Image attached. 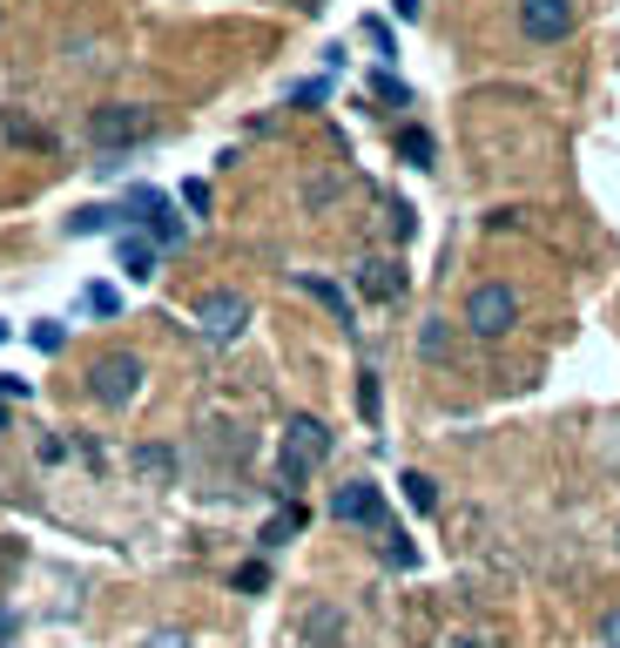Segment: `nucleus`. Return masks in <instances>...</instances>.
I'll return each instance as SVG.
<instances>
[{"mask_svg":"<svg viewBox=\"0 0 620 648\" xmlns=\"http://www.w3.org/2000/svg\"><path fill=\"white\" fill-rule=\"evenodd\" d=\"M324 453H331V426L311 419V413H297V419L284 426V453H277V494L297 500V486L324 466Z\"/></svg>","mask_w":620,"mask_h":648,"instance_id":"nucleus-1","label":"nucleus"},{"mask_svg":"<svg viewBox=\"0 0 620 648\" xmlns=\"http://www.w3.org/2000/svg\"><path fill=\"white\" fill-rule=\"evenodd\" d=\"M512 21H519V34L533 48H560L573 34V21H580V0H519Z\"/></svg>","mask_w":620,"mask_h":648,"instance_id":"nucleus-2","label":"nucleus"},{"mask_svg":"<svg viewBox=\"0 0 620 648\" xmlns=\"http://www.w3.org/2000/svg\"><path fill=\"white\" fill-rule=\"evenodd\" d=\"M466 324H472L479 338H506L512 324H519V291H512V284H472Z\"/></svg>","mask_w":620,"mask_h":648,"instance_id":"nucleus-3","label":"nucleus"},{"mask_svg":"<svg viewBox=\"0 0 620 648\" xmlns=\"http://www.w3.org/2000/svg\"><path fill=\"white\" fill-rule=\"evenodd\" d=\"M331 514H337L344 527H372V534H392L385 494H378L372 479H350V486H337V494H331Z\"/></svg>","mask_w":620,"mask_h":648,"instance_id":"nucleus-4","label":"nucleus"},{"mask_svg":"<svg viewBox=\"0 0 620 648\" xmlns=\"http://www.w3.org/2000/svg\"><path fill=\"white\" fill-rule=\"evenodd\" d=\"M149 135H155V115H149V109H135V102L95 109V142H102L109 155H122V149H135V142H149Z\"/></svg>","mask_w":620,"mask_h":648,"instance_id":"nucleus-5","label":"nucleus"},{"mask_svg":"<svg viewBox=\"0 0 620 648\" xmlns=\"http://www.w3.org/2000/svg\"><path fill=\"white\" fill-rule=\"evenodd\" d=\"M88 385H95L102 405H129V398L142 392V358H135V352H115V358H102L95 372H88Z\"/></svg>","mask_w":620,"mask_h":648,"instance_id":"nucleus-6","label":"nucleus"},{"mask_svg":"<svg viewBox=\"0 0 620 648\" xmlns=\"http://www.w3.org/2000/svg\"><path fill=\"white\" fill-rule=\"evenodd\" d=\"M135 223H149V243L155 251H175V243H183V223L169 216V203H162V190H129V203H122Z\"/></svg>","mask_w":620,"mask_h":648,"instance_id":"nucleus-7","label":"nucleus"},{"mask_svg":"<svg viewBox=\"0 0 620 648\" xmlns=\"http://www.w3.org/2000/svg\"><path fill=\"white\" fill-rule=\"evenodd\" d=\"M196 317H203V332L223 345V338H236L243 324H250V297H243V291H210V297L196 304Z\"/></svg>","mask_w":620,"mask_h":648,"instance_id":"nucleus-8","label":"nucleus"},{"mask_svg":"<svg viewBox=\"0 0 620 648\" xmlns=\"http://www.w3.org/2000/svg\"><path fill=\"white\" fill-rule=\"evenodd\" d=\"M358 284H365V297L392 304V297L405 291V271H398V264H365V271H358Z\"/></svg>","mask_w":620,"mask_h":648,"instance_id":"nucleus-9","label":"nucleus"},{"mask_svg":"<svg viewBox=\"0 0 620 648\" xmlns=\"http://www.w3.org/2000/svg\"><path fill=\"white\" fill-rule=\"evenodd\" d=\"M115 257H122V271H129L135 284L155 277V243H149V236H122V251H115Z\"/></svg>","mask_w":620,"mask_h":648,"instance_id":"nucleus-10","label":"nucleus"},{"mask_svg":"<svg viewBox=\"0 0 620 648\" xmlns=\"http://www.w3.org/2000/svg\"><path fill=\"white\" fill-rule=\"evenodd\" d=\"M297 284H304V291H311V297H317V304H324V311L337 317V324H350V297H344V291H337L331 277H297Z\"/></svg>","mask_w":620,"mask_h":648,"instance_id":"nucleus-11","label":"nucleus"},{"mask_svg":"<svg viewBox=\"0 0 620 648\" xmlns=\"http://www.w3.org/2000/svg\"><path fill=\"white\" fill-rule=\"evenodd\" d=\"M115 223H129V210H122V203H115V210L102 203V210H81L68 230H74V236H95V230H115Z\"/></svg>","mask_w":620,"mask_h":648,"instance_id":"nucleus-12","label":"nucleus"},{"mask_svg":"<svg viewBox=\"0 0 620 648\" xmlns=\"http://www.w3.org/2000/svg\"><path fill=\"white\" fill-rule=\"evenodd\" d=\"M297 534H304V507L291 500V507H284L271 527H263V547H284V540H297Z\"/></svg>","mask_w":620,"mask_h":648,"instance_id":"nucleus-13","label":"nucleus"},{"mask_svg":"<svg viewBox=\"0 0 620 648\" xmlns=\"http://www.w3.org/2000/svg\"><path fill=\"white\" fill-rule=\"evenodd\" d=\"M398 155L418 162V170H431V135H425L418 122H405V129H398Z\"/></svg>","mask_w":620,"mask_h":648,"instance_id":"nucleus-14","label":"nucleus"},{"mask_svg":"<svg viewBox=\"0 0 620 648\" xmlns=\"http://www.w3.org/2000/svg\"><path fill=\"white\" fill-rule=\"evenodd\" d=\"M405 500H411L418 514H431V507H438V486H431V473H405Z\"/></svg>","mask_w":620,"mask_h":648,"instance_id":"nucleus-15","label":"nucleus"},{"mask_svg":"<svg viewBox=\"0 0 620 648\" xmlns=\"http://www.w3.org/2000/svg\"><path fill=\"white\" fill-rule=\"evenodd\" d=\"M372 89H378V102H398V109L411 102V89H405V81H398L392 68H378V74H372Z\"/></svg>","mask_w":620,"mask_h":648,"instance_id":"nucleus-16","label":"nucleus"},{"mask_svg":"<svg viewBox=\"0 0 620 648\" xmlns=\"http://www.w3.org/2000/svg\"><path fill=\"white\" fill-rule=\"evenodd\" d=\"M385 560H392V567H418V547L392 527V534H385Z\"/></svg>","mask_w":620,"mask_h":648,"instance_id":"nucleus-17","label":"nucleus"},{"mask_svg":"<svg viewBox=\"0 0 620 648\" xmlns=\"http://www.w3.org/2000/svg\"><path fill=\"white\" fill-rule=\"evenodd\" d=\"M81 304H88V311H102V317H115V311H122V297H115L109 284H88V291H81Z\"/></svg>","mask_w":620,"mask_h":648,"instance_id":"nucleus-18","label":"nucleus"},{"mask_svg":"<svg viewBox=\"0 0 620 648\" xmlns=\"http://www.w3.org/2000/svg\"><path fill=\"white\" fill-rule=\"evenodd\" d=\"M183 203H190L196 216H210V183H203V176H190V183H183Z\"/></svg>","mask_w":620,"mask_h":648,"instance_id":"nucleus-19","label":"nucleus"},{"mask_svg":"<svg viewBox=\"0 0 620 648\" xmlns=\"http://www.w3.org/2000/svg\"><path fill=\"white\" fill-rule=\"evenodd\" d=\"M358 413L378 426V378H372V372H365V385H358Z\"/></svg>","mask_w":620,"mask_h":648,"instance_id":"nucleus-20","label":"nucleus"},{"mask_svg":"<svg viewBox=\"0 0 620 648\" xmlns=\"http://www.w3.org/2000/svg\"><path fill=\"white\" fill-rule=\"evenodd\" d=\"M324 95H331V81H297V89H291V102H304V109L324 102Z\"/></svg>","mask_w":620,"mask_h":648,"instance_id":"nucleus-21","label":"nucleus"},{"mask_svg":"<svg viewBox=\"0 0 620 648\" xmlns=\"http://www.w3.org/2000/svg\"><path fill=\"white\" fill-rule=\"evenodd\" d=\"M61 338H68L61 324H34V352H61Z\"/></svg>","mask_w":620,"mask_h":648,"instance_id":"nucleus-22","label":"nucleus"},{"mask_svg":"<svg viewBox=\"0 0 620 648\" xmlns=\"http://www.w3.org/2000/svg\"><path fill=\"white\" fill-rule=\"evenodd\" d=\"M418 345H425V358H438V352H446V324H438V317H431V324H425V338H418Z\"/></svg>","mask_w":620,"mask_h":648,"instance_id":"nucleus-23","label":"nucleus"},{"mask_svg":"<svg viewBox=\"0 0 620 648\" xmlns=\"http://www.w3.org/2000/svg\"><path fill=\"white\" fill-rule=\"evenodd\" d=\"M365 41H372L378 54H398V48H392V28H385V21H365Z\"/></svg>","mask_w":620,"mask_h":648,"instance_id":"nucleus-24","label":"nucleus"},{"mask_svg":"<svg viewBox=\"0 0 620 648\" xmlns=\"http://www.w3.org/2000/svg\"><path fill=\"white\" fill-rule=\"evenodd\" d=\"M385 230H392V236L405 243V236H411V210H405V203H392V216H385Z\"/></svg>","mask_w":620,"mask_h":648,"instance_id":"nucleus-25","label":"nucleus"},{"mask_svg":"<svg viewBox=\"0 0 620 648\" xmlns=\"http://www.w3.org/2000/svg\"><path fill=\"white\" fill-rule=\"evenodd\" d=\"M311 635H317V641H331V635H337V615H331V608H317V615H311Z\"/></svg>","mask_w":620,"mask_h":648,"instance_id":"nucleus-26","label":"nucleus"},{"mask_svg":"<svg viewBox=\"0 0 620 648\" xmlns=\"http://www.w3.org/2000/svg\"><path fill=\"white\" fill-rule=\"evenodd\" d=\"M600 641H607V648H620V608H607V621H600Z\"/></svg>","mask_w":620,"mask_h":648,"instance_id":"nucleus-27","label":"nucleus"},{"mask_svg":"<svg viewBox=\"0 0 620 648\" xmlns=\"http://www.w3.org/2000/svg\"><path fill=\"white\" fill-rule=\"evenodd\" d=\"M149 648H190V641H183V635H155Z\"/></svg>","mask_w":620,"mask_h":648,"instance_id":"nucleus-28","label":"nucleus"},{"mask_svg":"<svg viewBox=\"0 0 620 648\" xmlns=\"http://www.w3.org/2000/svg\"><path fill=\"white\" fill-rule=\"evenodd\" d=\"M392 8H398V21H411V14H418V0H392Z\"/></svg>","mask_w":620,"mask_h":648,"instance_id":"nucleus-29","label":"nucleus"},{"mask_svg":"<svg viewBox=\"0 0 620 648\" xmlns=\"http://www.w3.org/2000/svg\"><path fill=\"white\" fill-rule=\"evenodd\" d=\"M291 8H304V14H317V8H324V0H291Z\"/></svg>","mask_w":620,"mask_h":648,"instance_id":"nucleus-30","label":"nucleus"},{"mask_svg":"<svg viewBox=\"0 0 620 648\" xmlns=\"http://www.w3.org/2000/svg\"><path fill=\"white\" fill-rule=\"evenodd\" d=\"M0 338H8V324H0Z\"/></svg>","mask_w":620,"mask_h":648,"instance_id":"nucleus-31","label":"nucleus"},{"mask_svg":"<svg viewBox=\"0 0 620 648\" xmlns=\"http://www.w3.org/2000/svg\"><path fill=\"white\" fill-rule=\"evenodd\" d=\"M0 635H8V621H0Z\"/></svg>","mask_w":620,"mask_h":648,"instance_id":"nucleus-32","label":"nucleus"}]
</instances>
